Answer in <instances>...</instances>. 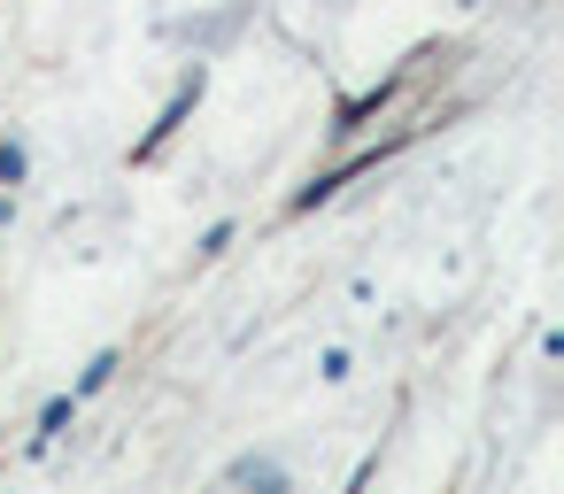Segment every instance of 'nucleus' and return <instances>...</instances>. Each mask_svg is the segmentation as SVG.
<instances>
[{
  "instance_id": "1",
  "label": "nucleus",
  "mask_w": 564,
  "mask_h": 494,
  "mask_svg": "<svg viewBox=\"0 0 564 494\" xmlns=\"http://www.w3.org/2000/svg\"><path fill=\"white\" fill-rule=\"evenodd\" d=\"M70 417H78V394H55V402L40 409V440H55V432H63Z\"/></svg>"
},
{
  "instance_id": "2",
  "label": "nucleus",
  "mask_w": 564,
  "mask_h": 494,
  "mask_svg": "<svg viewBox=\"0 0 564 494\" xmlns=\"http://www.w3.org/2000/svg\"><path fill=\"white\" fill-rule=\"evenodd\" d=\"M117 378V348H101L94 363H86V378H78V394H94V386H109Z\"/></svg>"
},
{
  "instance_id": "3",
  "label": "nucleus",
  "mask_w": 564,
  "mask_h": 494,
  "mask_svg": "<svg viewBox=\"0 0 564 494\" xmlns=\"http://www.w3.org/2000/svg\"><path fill=\"white\" fill-rule=\"evenodd\" d=\"M17 178H24V147H0V194H9Z\"/></svg>"
},
{
  "instance_id": "4",
  "label": "nucleus",
  "mask_w": 564,
  "mask_h": 494,
  "mask_svg": "<svg viewBox=\"0 0 564 494\" xmlns=\"http://www.w3.org/2000/svg\"><path fill=\"white\" fill-rule=\"evenodd\" d=\"M0 217H9V194H0Z\"/></svg>"
}]
</instances>
